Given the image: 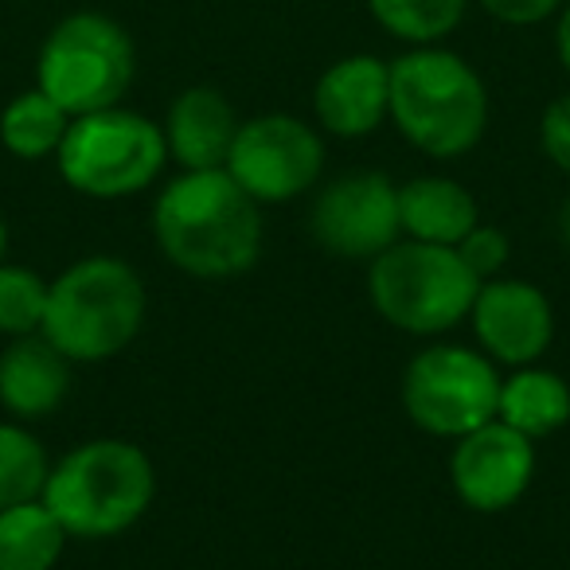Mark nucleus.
Returning a JSON list of instances; mask_svg holds the SVG:
<instances>
[{"instance_id": "obj_28", "label": "nucleus", "mask_w": 570, "mask_h": 570, "mask_svg": "<svg viewBox=\"0 0 570 570\" xmlns=\"http://www.w3.org/2000/svg\"><path fill=\"white\" fill-rule=\"evenodd\" d=\"M9 258V219L0 215V262Z\"/></svg>"}, {"instance_id": "obj_18", "label": "nucleus", "mask_w": 570, "mask_h": 570, "mask_svg": "<svg viewBox=\"0 0 570 570\" xmlns=\"http://www.w3.org/2000/svg\"><path fill=\"white\" fill-rule=\"evenodd\" d=\"M67 539V528L43 500L0 508V570H56Z\"/></svg>"}, {"instance_id": "obj_11", "label": "nucleus", "mask_w": 570, "mask_h": 570, "mask_svg": "<svg viewBox=\"0 0 570 570\" xmlns=\"http://www.w3.org/2000/svg\"><path fill=\"white\" fill-rule=\"evenodd\" d=\"M473 336L481 352L500 367H528L547 356L554 341V309L535 282L492 277L481 282L473 302Z\"/></svg>"}, {"instance_id": "obj_21", "label": "nucleus", "mask_w": 570, "mask_h": 570, "mask_svg": "<svg viewBox=\"0 0 570 570\" xmlns=\"http://www.w3.org/2000/svg\"><path fill=\"white\" fill-rule=\"evenodd\" d=\"M469 0H367L375 24L414 48L438 43L461 24Z\"/></svg>"}, {"instance_id": "obj_23", "label": "nucleus", "mask_w": 570, "mask_h": 570, "mask_svg": "<svg viewBox=\"0 0 570 570\" xmlns=\"http://www.w3.org/2000/svg\"><path fill=\"white\" fill-rule=\"evenodd\" d=\"M453 250H458V258L465 262L469 274H473L476 282H492V277H500L508 266V258H512V243H508L504 230L492 227V223H476V227L469 230Z\"/></svg>"}, {"instance_id": "obj_24", "label": "nucleus", "mask_w": 570, "mask_h": 570, "mask_svg": "<svg viewBox=\"0 0 570 570\" xmlns=\"http://www.w3.org/2000/svg\"><path fill=\"white\" fill-rule=\"evenodd\" d=\"M539 145L559 173L570 176V95H559L539 121Z\"/></svg>"}, {"instance_id": "obj_20", "label": "nucleus", "mask_w": 570, "mask_h": 570, "mask_svg": "<svg viewBox=\"0 0 570 570\" xmlns=\"http://www.w3.org/2000/svg\"><path fill=\"white\" fill-rule=\"evenodd\" d=\"M51 458L24 422H0V508L43 497Z\"/></svg>"}, {"instance_id": "obj_14", "label": "nucleus", "mask_w": 570, "mask_h": 570, "mask_svg": "<svg viewBox=\"0 0 570 570\" xmlns=\"http://www.w3.org/2000/svg\"><path fill=\"white\" fill-rule=\"evenodd\" d=\"M71 360L43 333L20 336L0 352V406L12 419H48L71 395Z\"/></svg>"}, {"instance_id": "obj_17", "label": "nucleus", "mask_w": 570, "mask_h": 570, "mask_svg": "<svg viewBox=\"0 0 570 570\" xmlns=\"http://www.w3.org/2000/svg\"><path fill=\"white\" fill-rule=\"evenodd\" d=\"M497 419L504 426L520 430L531 442L551 438L554 430L570 422V383L559 372L539 364L512 367V375L500 383Z\"/></svg>"}, {"instance_id": "obj_26", "label": "nucleus", "mask_w": 570, "mask_h": 570, "mask_svg": "<svg viewBox=\"0 0 570 570\" xmlns=\"http://www.w3.org/2000/svg\"><path fill=\"white\" fill-rule=\"evenodd\" d=\"M554 51H559V63L570 75V0L559 9V24H554Z\"/></svg>"}, {"instance_id": "obj_22", "label": "nucleus", "mask_w": 570, "mask_h": 570, "mask_svg": "<svg viewBox=\"0 0 570 570\" xmlns=\"http://www.w3.org/2000/svg\"><path fill=\"white\" fill-rule=\"evenodd\" d=\"M43 313H48V277L9 258L0 262V336L20 341L43 333Z\"/></svg>"}, {"instance_id": "obj_2", "label": "nucleus", "mask_w": 570, "mask_h": 570, "mask_svg": "<svg viewBox=\"0 0 570 570\" xmlns=\"http://www.w3.org/2000/svg\"><path fill=\"white\" fill-rule=\"evenodd\" d=\"M387 118L419 153L458 160L473 153L489 129V90L458 51L426 43L391 63Z\"/></svg>"}, {"instance_id": "obj_3", "label": "nucleus", "mask_w": 570, "mask_h": 570, "mask_svg": "<svg viewBox=\"0 0 570 570\" xmlns=\"http://www.w3.org/2000/svg\"><path fill=\"white\" fill-rule=\"evenodd\" d=\"M145 313L141 274L118 254H87L48 282L43 336L71 364H102L137 341Z\"/></svg>"}, {"instance_id": "obj_1", "label": "nucleus", "mask_w": 570, "mask_h": 570, "mask_svg": "<svg viewBox=\"0 0 570 570\" xmlns=\"http://www.w3.org/2000/svg\"><path fill=\"white\" fill-rule=\"evenodd\" d=\"M153 238L180 274L227 282L258 262L262 207L238 188L227 168H184L153 204Z\"/></svg>"}, {"instance_id": "obj_6", "label": "nucleus", "mask_w": 570, "mask_h": 570, "mask_svg": "<svg viewBox=\"0 0 570 570\" xmlns=\"http://www.w3.org/2000/svg\"><path fill=\"white\" fill-rule=\"evenodd\" d=\"M67 188L90 199H126L153 188L168 165L165 129L126 106L71 118L56 153Z\"/></svg>"}, {"instance_id": "obj_25", "label": "nucleus", "mask_w": 570, "mask_h": 570, "mask_svg": "<svg viewBox=\"0 0 570 570\" xmlns=\"http://www.w3.org/2000/svg\"><path fill=\"white\" fill-rule=\"evenodd\" d=\"M492 20L508 28H531V24H543L551 20L554 12L567 4V0H476Z\"/></svg>"}, {"instance_id": "obj_27", "label": "nucleus", "mask_w": 570, "mask_h": 570, "mask_svg": "<svg viewBox=\"0 0 570 570\" xmlns=\"http://www.w3.org/2000/svg\"><path fill=\"white\" fill-rule=\"evenodd\" d=\"M559 238H562V246L570 250V196H567V204L559 207Z\"/></svg>"}, {"instance_id": "obj_4", "label": "nucleus", "mask_w": 570, "mask_h": 570, "mask_svg": "<svg viewBox=\"0 0 570 570\" xmlns=\"http://www.w3.org/2000/svg\"><path fill=\"white\" fill-rule=\"evenodd\" d=\"M157 497V469L137 442L90 438L51 465L43 504L71 539H110L129 531Z\"/></svg>"}, {"instance_id": "obj_19", "label": "nucleus", "mask_w": 570, "mask_h": 570, "mask_svg": "<svg viewBox=\"0 0 570 570\" xmlns=\"http://www.w3.org/2000/svg\"><path fill=\"white\" fill-rule=\"evenodd\" d=\"M71 126V114L48 98L40 87L24 90L0 110V145L17 160H43L56 157Z\"/></svg>"}, {"instance_id": "obj_7", "label": "nucleus", "mask_w": 570, "mask_h": 570, "mask_svg": "<svg viewBox=\"0 0 570 570\" xmlns=\"http://www.w3.org/2000/svg\"><path fill=\"white\" fill-rule=\"evenodd\" d=\"M137 71L129 32L102 12H75L48 32L36 59V87L71 118L121 106Z\"/></svg>"}, {"instance_id": "obj_12", "label": "nucleus", "mask_w": 570, "mask_h": 570, "mask_svg": "<svg viewBox=\"0 0 570 570\" xmlns=\"http://www.w3.org/2000/svg\"><path fill=\"white\" fill-rule=\"evenodd\" d=\"M535 476V442L500 419L458 438L450 453L453 492L473 512H504Z\"/></svg>"}, {"instance_id": "obj_13", "label": "nucleus", "mask_w": 570, "mask_h": 570, "mask_svg": "<svg viewBox=\"0 0 570 570\" xmlns=\"http://www.w3.org/2000/svg\"><path fill=\"white\" fill-rule=\"evenodd\" d=\"M391 110V63L375 56L336 59L313 90L317 126L344 141L367 137L387 121Z\"/></svg>"}, {"instance_id": "obj_8", "label": "nucleus", "mask_w": 570, "mask_h": 570, "mask_svg": "<svg viewBox=\"0 0 570 570\" xmlns=\"http://www.w3.org/2000/svg\"><path fill=\"white\" fill-rule=\"evenodd\" d=\"M500 364L465 344H430L403 372V411L422 434L465 438L497 419Z\"/></svg>"}, {"instance_id": "obj_16", "label": "nucleus", "mask_w": 570, "mask_h": 570, "mask_svg": "<svg viewBox=\"0 0 570 570\" xmlns=\"http://www.w3.org/2000/svg\"><path fill=\"white\" fill-rule=\"evenodd\" d=\"M399 223L403 238L434 246H458L481 223L476 199L465 184L450 176H414L399 184Z\"/></svg>"}, {"instance_id": "obj_15", "label": "nucleus", "mask_w": 570, "mask_h": 570, "mask_svg": "<svg viewBox=\"0 0 570 570\" xmlns=\"http://www.w3.org/2000/svg\"><path fill=\"white\" fill-rule=\"evenodd\" d=\"M238 114L215 87H188L176 95L165 118L168 157L188 173L199 168H227L230 145L238 137Z\"/></svg>"}, {"instance_id": "obj_10", "label": "nucleus", "mask_w": 570, "mask_h": 570, "mask_svg": "<svg viewBox=\"0 0 570 570\" xmlns=\"http://www.w3.org/2000/svg\"><path fill=\"white\" fill-rule=\"evenodd\" d=\"M309 230L328 254L348 262H372L403 238L399 184L375 168L336 176L317 191Z\"/></svg>"}, {"instance_id": "obj_9", "label": "nucleus", "mask_w": 570, "mask_h": 570, "mask_svg": "<svg viewBox=\"0 0 570 570\" xmlns=\"http://www.w3.org/2000/svg\"><path fill=\"white\" fill-rule=\"evenodd\" d=\"M227 173L258 207L289 204L317 188L325 173V141L294 114H262L238 126Z\"/></svg>"}, {"instance_id": "obj_5", "label": "nucleus", "mask_w": 570, "mask_h": 570, "mask_svg": "<svg viewBox=\"0 0 570 570\" xmlns=\"http://www.w3.org/2000/svg\"><path fill=\"white\" fill-rule=\"evenodd\" d=\"M476 282L453 246L399 238L367 262V302L391 328L411 336H442L465 325Z\"/></svg>"}]
</instances>
